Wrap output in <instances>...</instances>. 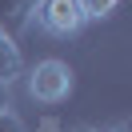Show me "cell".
I'll use <instances>...</instances> for the list:
<instances>
[{
  "instance_id": "obj_1",
  "label": "cell",
  "mask_w": 132,
  "mask_h": 132,
  "mask_svg": "<svg viewBox=\"0 0 132 132\" xmlns=\"http://www.w3.org/2000/svg\"><path fill=\"white\" fill-rule=\"evenodd\" d=\"M72 64L68 60H56V56H48V60H40V64L28 72V92H32V100H40V104H64L68 96H72Z\"/></svg>"
},
{
  "instance_id": "obj_2",
  "label": "cell",
  "mask_w": 132,
  "mask_h": 132,
  "mask_svg": "<svg viewBox=\"0 0 132 132\" xmlns=\"http://www.w3.org/2000/svg\"><path fill=\"white\" fill-rule=\"evenodd\" d=\"M32 16H36V24H40L48 36H76L84 28L80 0H40Z\"/></svg>"
},
{
  "instance_id": "obj_3",
  "label": "cell",
  "mask_w": 132,
  "mask_h": 132,
  "mask_svg": "<svg viewBox=\"0 0 132 132\" xmlns=\"http://www.w3.org/2000/svg\"><path fill=\"white\" fill-rule=\"evenodd\" d=\"M20 76H24V56H20V44H16V36H8L4 28H0V84H4V88H12Z\"/></svg>"
},
{
  "instance_id": "obj_4",
  "label": "cell",
  "mask_w": 132,
  "mask_h": 132,
  "mask_svg": "<svg viewBox=\"0 0 132 132\" xmlns=\"http://www.w3.org/2000/svg\"><path fill=\"white\" fill-rule=\"evenodd\" d=\"M36 4H40V0H0V28H4L8 36H16L20 28L32 20Z\"/></svg>"
},
{
  "instance_id": "obj_5",
  "label": "cell",
  "mask_w": 132,
  "mask_h": 132,
  "mask_svg": "<svg viewBox=\"0 0 132 132\" xmlns=\"http://www.w3.org/2000/svg\"><path fill=\"white\" fill-rule=\"evenodd\" d=\"M80 8H84V20H100V16H112L120 0H80Z\"/></svg>"
},
{
  "instance_id": "obj_6",
  "label": "cell",
  "mask_w": 132,
  "mask_h": 132,
  "mask_svg": "<svg viewBox=\"0 0 132 132\" xmlns=\"http://www.w3.org/2000/svg\"><path fill=\"white\" fill-rule=\"evenodd\" d=\"M0 132H24V124H20V116L12 112V108L0 112Z\"/></svg>"
},
{
  "instance_id": "obj_7",
  "label": "cell",
  "mask_w": 132,
  "mask_h": 132,
  "mask_svg": "<svg viewBox=\"0 0 132 132\" xmlns=\"http://www.w3.org/2000/svg\"><path fill=\"white\" fill-rule=\"evenodd\" d=\"M32 132H64V128H60V124H52V120H44V124H36Z\"/></svg>"
},
{
  "instance_id": "obj_8",
  "label": "cell",
  "mask_w": 132,
  "mask_h": 132,
  "mask_svg": "<svg viewBox=\"0 0 132 132\" xmlns=\"http://www.w3.org/2000/svg\"><path fill=\"white\" fill-rule=\"evenodd\" d=\"M104 132H132V124H116V128H104Z\"/></svg>"
},
{
  "instance_id": "obj_9",
  "label": "cell",
  "mask_w": 132,
  "mask_h": 132,
  "mask_svg": "<svg viewBox=\"0 0 132 132\" xmlns=\"http://www.w3.org/2000/svg\"><path fill=\"white\" fill-rule=\"evenodd\" d=\"M76 132H104V128H76Z\"/></svg>"
}]
</instances>
